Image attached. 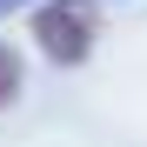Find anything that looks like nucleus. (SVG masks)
<instances>
[{"label": "nucleus", "mask_w": 147, "mask_h": 147, "mask_svg": "<svg viewBox=\"0 0 147 147\" xmlns=\"http://www.w3.org/2000/svg\"><path fill=\"white\" fill-rule=\"evenodd\" d=\"M13 100H20V54L0 40V107H13Z\"/></svg>", "instance_id": "f03ea898"}, {"label": "nucleus", "mask_w": 147, "mask_h": 147, "mask_svg": "<svg viewBox=\"0 0 147 147\" xmlns=\"http://www.w3.org/2000/svg\"><path fill=\"white\" fill-rule=\"evenodd\" d=\"M13 7H27V0H0V13H13Z\"/></svg>", "instance_id": "7ed1b4c3"}, {"label": "nucleus", "mask_w": 147, "mask_h": 147, "mask_svg": "<svg viewBox=\"0 0 147 147\" xmlns=\"http://www.w3.org/2000/svg\"><path fill=\"white\" fill-rule=\"evenodd\" d=\"M94 40H100L94 0H40V7H34V47L54 67H80L94 54Z\"/></svg>", "instance_id": "f257e3e1"}]
</instances>
